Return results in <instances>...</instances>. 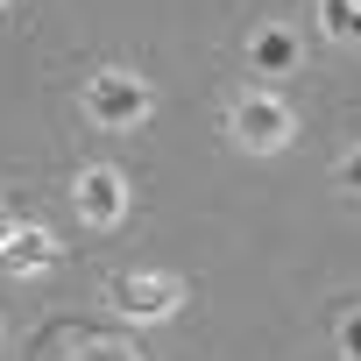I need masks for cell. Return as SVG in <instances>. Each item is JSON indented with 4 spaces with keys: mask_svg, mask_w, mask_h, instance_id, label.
<instances>
[{
    "mask_svg": "<svg viewBox=\"0 0 361 361\" xmlns=\"http://www.w3.org/2000/svg\"><path fill=\"white\" fill-rule=\"evenodd\" d=\"M333 185H340V199H354V206H361V142L333 163Z\"/></svg>",
    "mask_w": 361,
    "mask_h": 361,
    "instance_id": "obj_9",
    "label": "cell"
},
{
    "mask_svg": "<svg viewBox=\"0 0 361 361\" xmlns=\"http://www.w3.org/2000/svg\"><path fill=\"white\" fill-rule=\"evenodd\" d=\"M8 8H15V0H0V15H8Z\"/></svg>",
    "mask_w": 361,
    "mask_h": 361,
    "instance_id": "obj_11",
    "label": "cell"
},
{
    "mask_svg": "<svg viewBox=\"0 0 361 361\" xmlns=\"http://www.w3.org/2000/svg\"><path fill=\"white\" fill-rule=\"evenodd\" d=\"M319 29L333 43H354L361 50V0H319Z\"/></svg>",
    "mask_w": 361,
    "mask_h": 361,
    "instance_id": "obj_7",
    "label": "cell"
},
{
    "mask_svg": "<svg viewBox=\"0 0 361 361\" xmlns=\"http://www.w3.org/2000/svg\"><path fill=\"white\" fill-rule=\"evenodd\" d=\"M185 298H192V283L177 269H121V276H106V305L128 312V319H170Z\"/></svg>",
    "mask_w": 361,
    "mask_h": 361,
    "instance_id": "obj_3",
    "label": "cell"
},
{
    "mask_svg": "<svg viewBox=\"0 0 361 361\" xmlns=\"http://www.w3.org/2000/svg\"><path fill=\"white\" fill-rule=\"evenodd\" d=\"M0 255L15 262V276H43V269H57V262H64V248H57L43 227H15V241L0 248Z\"/></svg>",
    "mask_w": 361,
    "mask_h": 361,
    "instance_id": "obj_6",
    "label": "cell"
},
{
    "mask_svg": "<svg viewBox=\"0 0 361 361\" xmlns=\"http://www.w3.org/2000/svg\"><path fill=\"white\" fill-rule=\"evenodd\" d=\"M333 354H340V361H361V305H347V312L333 319Z\"/></svg>",
    "mask_w": 361,
    "mask_h": 361,
    "instance_id": "obj_8",
    "label": "cell"
},
{
    "mask_svg": "<svg viewBox=\"0 0 361 361\" xmlns=\"http://www.w3.org/2000/svg\"><path fill=\"white\" fill-rule=\"evenodd\" d=\"M15 227H22V220H15L8 206H0V248H8V241H15Z\"/></svg>",
    "mask_w": 361,
    "mask_h": 361,
    "instance_id": "obj_10",
    "label": "cell"
},
{
    "mask_svg": "<svg viewBox=\"0 0 361 361\" xmlns=\"http://www.w3.org/2000/svg\"><path fill=\"white\" fill-rule=\"evenodd\" d=\"M149 114H156V85H149L142 71L106 64V71L85 78V121H92V128H142Z\"/></svg>",
    "mask_w": 361,
    "mask_h": 361,
    "instance_id": "obj_2",
    "label": "cell"
},
{
    "mask_svg": "<svg viewBox=\"0 0 361 361\" xmlns=\"http://www.w3.org/2000/svg\"><path fill=\"white\" fill-rule=\"evenodd\" d=\"M71 206H78L85 227H121V220H128V177H121L114 163H85V170L71 177Z\"/></svg>",
    "mask_w": 361,
    "mask_h": 361,
    "instance_id": "obj_4",
    "label": "cell"
},
{
    "mask_svg": "<svg viewBox=\"0 0 361 361\" xmlns=\"http://www.w3.org/2000/svg\"><path fill=\"white\" fill-rule=\"evenodd\" d=\"M227 135H234L248 156H276V149H290V142H298V114H290V99H283V92L248 85V92H234V99H227Z\"/></svg>",
    "mask_w": 361,
    "mask_h": 361,
    "instance_id": "obj_1",
    "label": "cell"
},
{
    "mask_svg": "<svg viewBox=\"0 0 361 361\" xmlns=\"http://www.w3.org/2000/svg\"><path fill=\"white\" fill-rule=\"evenodd\" d=\"M248 71H262V78H283V71H298V57H305V43H298V29L290 22H262L255 36H248Z\"/></svg>",
    "mask_w": 361,
    "mask_h": 361,
    "instance_id": "obj_5",
    "label": "cell"
}]
</instances>
